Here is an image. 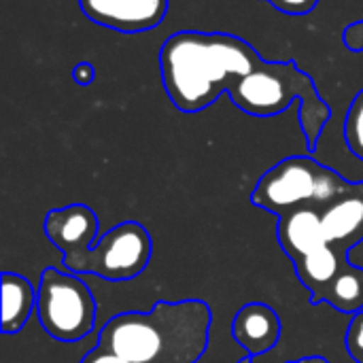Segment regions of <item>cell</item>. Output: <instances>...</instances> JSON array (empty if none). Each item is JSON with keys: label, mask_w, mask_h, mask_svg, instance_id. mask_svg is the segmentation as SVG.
<instances>
[{"label": "cell", "mask_w": 363, "mask_h": 363, "mask_svg": "<svg viewBox=\"0 0 363 363\" xmlns=\"http://www.w3.org/2000/svg\"><path fill=\"white\" fill-rule=\"evenodd\" d=\"M262 62L253 45L225 32L181 30L160 49L164 89L183 113L208 108Z\"/></svg>", "instance_id": "cell-1"}, {"label": "cell", "mask_w": 363, "mask_h": 363, "mask_svg": "<svg viewBox=\"0 0 363 363\" xmlns=\"http://www.w3.org/2000/svg\"><path fill=\"white\" fill-rule=\"evenodd\" d=\"M211 308L200 300L157 302L149 313L113 317L98 349L130 363H196L206 351Z\"/></svg>", "instance_id": "cell-2"}, {"label": "cell", "mask_w": 363, "mask_h": 363, "mask_svg": "<svg viewBox=\"0 0 363 363\" xmlns=\"http://www.w3.org/2000/svg\"><path fill=\"white\" fill-rule=\"evenodd\" d=\"M232 102L247 115L274 117L285 113L296 100L300 102V125L315 149L317 140L332 117L330 104L317 91L311 74L300 70L296 62H262L230 91Z\"/></svg>", "instance_id": "cell-3"}, {"label": "cell", "mask_w": 363, "mask_h": 363, "mask_svg": "<svg viewBox=\"0 0 363 363\" xmlns=\"http://www.w3.org/2000/svg\"><path fill=\"white\" fill-rule=\"evenodd\" d=\"M349 183L315 157L294 155L270 168L251 194V202L268 213L287 215L311 202L330 204L349 194Z\"/></svg>", "instance_id": "cell-4"}, {"label": "cell", "mask_w": 363, "mask_h": 363, "mask_svg": "<svg viewBox=\"0 0 363 363\" xmlns=\"http://www.w3.org/2000/svg\"><path fill=\"white\" fill-rule=\"evenodd\" d=\"M36 317L51 338L79 342L94 332L96 302L87 283L74 272L47 268L36 289Z\"/></svg>", "instance_id": "cell-5"}, {"label": "cell", "mask_w": 363, "mask_h": 363, "mask_svg": "<svg viewBox=\"0 0 363 363\" xmlns=\"http://www.w3.org/2000/svg\"><path fill=\"white\" fill-rule=\"evenodd\" d=\"M151 251L149 232L136 221H125L96 240L91 249L64 264L74 274H94L106 281H132L149 266Z\"/></svg>", "instance_id": "cell-6"}, {"label": "cell", "mask_w": 363, "mask_h": 363, "mask_svg": "<svg viewBox=\"0 0 363 363\" xmlns=\"http://www.w3.org/2000/svg\"><path fill=\"white\" fill-rule=\"evenodd\" d=\"M79 6L98 26L123 34H138L164 21L168 0H79Z\"/></svg>", "instance_id": "cell-7"}, {"label": "cell", "mask_w": 363, "mask_h": 363, "mask_svg": "<svg viewBox=\"0 0 363 363\" xmlns=\"http://www.w3.org/2000/svg\"><path fill=\"white\" fill-rule=\"evenodd\" d=\"M47 238L62 251L64 262L91 249L98 234V217L85 204H70L45 217Z\"/></svg>", "instance_id": "cell-8"}, {"label": "cell", "mask_w": 363, "mask_h": 363, "mask_svg": "<svg viewBox=\"0 0 363 363\" xmlns=\"http://www.w3.org/2000/svg\"><path fill=\"white\" fill-rule=\"evenodd\" d=\"M232 334L249 355L257 357L277 347L281 338V319L268 304L253 302L238 311Z\"/></svg>", "instance_id": "cell-9"}, {"label": "cell", "mask_w": 363, "mask_h": 363, "mask_svg": "<svg viewBox=\"0 0 363 363\" xmlns=\"http://www.w3.org/2000/svg\"><path fill=\"white\" fill-rule=\"evenodd\" d=\"M279 240L285 253L294 257V262L317 251L319 247H325L328 240L321 225V213L317 208L302 206L283 215L279 225Z\"/></svg>", "instance_id": "cell-10"}, {"label": "cell", "mask_w": 363, "mask_h": 363, "mask_svg": "<svg viewBox=\"0 0 363 363\" xmlns=\"http://www.w3.org/2000/svg\"><path fill=\"white\" fill-rule=\"evenodd\" d=\"M36 306V294L21 274H2V334H17L23 330Z\"/></svg>", "instance_id": "cell-11"}, {"label": "cell", "mask_w": 363, "mask_h": 363, "mask_svg": "<svg viewBox=\"0 0 363 363\" xmlns=\"http://www.w3.org/2000/svg\"><path fill=\"white\" fill-rule=\"evenodd\" d=\"M321 225L328 245L347 242L363 228V198L359 194H347L332 202L321 213Z\"/></svg>", "instance_id": "cell-12"}, {"label": "cell", "mask_w": 363, "mask_h": 363, "mask_svg": "<svg viewBox=\"0 0 363 363\" xmlns=\"http://www.w3.org/2000/svg\"><path fill=\"white\" fill-rule=\"evenodd\" d=\"M296 268H298L302 283L313 291V298H315L319 294V289H323V294H325V287H330L336 281V277L340 274V259H338L336 251L332 249V245H325V247H319L317 251L304 255L302 259H296ZM321 296H319V300H321Z\"/></svg>", "instance_id": "cell-13"}, {"label": "cell", "mask_w": 363, "mask_h": 363, "mask_svg": "<svg viewBox=\"0 0 363 363\" xmlns=\"http://www.w3.org/2000/svg\"><path fill=\"white\" fill-rule=\"evenodd\" d=\"M332 306L342 313H362L363 311V272H340L330 285V291L323 294Z\"/></svg>", "instance_id": "cell-14"}, {"label": "cell", "mask_w": 363, "mask_h": 363, "mask_svg": "<svg viewBox=\"0 0 363 363\" xmlns=\"http://www.w3.org/2000/svg\"><path fill=\"white\" fill-rule=\"evenodd\" d=\"M345 140L349 151L363 162V89L353 98L345 119Z\"/></svg>", "instance_id": "cell-15"}, {"label": "cell", "mask_w": 363, "mask_h": 363, "mask_svg": "<svg viewBox=\"0 0 363 363\" xmlns=\"http://www.w3.org/2000/svg\"><path fill=\"white\" fill-rule=\"evenodd\" d=\"M347 345H349V351L353 353V357L363 362V311L355 315V319L349 328Z\"/></svg>", "instance_id": "cell-16"}, {"label": "cell", "mask_w": 363, "mask_h": 363, "mask_svg": "<svg viewBox=\"0 0 363 363\" xmlns=\"http://www.w3.org/2000/svg\"><path fill=\"white\" fill-rule=\"evenodd\" d=\"M277 11H281V13H287V15H306V13H311L317 4H319V0H268Z\"/></svg>", "instance_id": "cell-17"}, {"label": "cell", "mask_w": 363, "mask_h": 363, "mask_svg": "<svg viewBox=\"0 0 363 363\" xmlns=\"http://www.w3.org/2000/svg\"><path fill=\"white\" fill-rule=\"evenodd\" d=\"M342 40L347 45L349 51L353 53H362L363 51V19L359 21H353L345 28V34H342Z\"/></svg>", "instance_id": "cell-18"}, {"label": "cell", "mask_w": 363, "mask_h": 363, "mask_svg": "<svg viewBox=\"0 0 363 363\" xmlns=\"http://www.w3.org/2000/svg\"><path fill=\"white\" fill-rule=\"evenodd\" d=\"M72 79H74L77 85L87 87V85H91L94 79H96V70H94V66H91L89 62H79V64L72 68Z\"/></svg>", "instance_id": "cell-19"}, {"label": "cell", "mask_w": 363, "mask_h": 363, "mask_svg": "<svg viewBox=\"0 0 363 363\" xmlns=\"http://www.w3.org/2000/svg\"><path fill=\"white\" fill-rule=\"evenodd\" d=\"M81 363H130L125 362L123 357L115 355V353H108V351H102V349H94L89 355H85V359Z\"/></svg>", "instance_id": "cell-20"}, {"label": "cell", "mask_w": 363, "mask_h": 363, "mask_svg": "<svg viewBox=\"0 0 363 363\" xmlns=\"http://www.w3.org/2000/svg\"><path fill=\"white\" fill-rule=\"evenodd\" d=\"M347 264H349L351 268L362 270L363 272V238L347 249Z\"/></svg>", "instance_id": "cell-21"}, {"label": "cell", "mask_w": 363, "mask_h": 363, "mask_svg": "<svg viewBox=\"0 0 363 363\" xmlns=\"http://www.w3.org/2000/svg\"><path fill=\"white\" fill-rule=\"evenodd\" d=\"M362 189H363V185H362ZM362 198H363V194H362Z\"/></svg>", "instance_id": "cell-22"}, {"label": "cell", "mask_w": 363, "mask_h": 363, "mask_svg": "<svg viewBox=\"0 0 363 363\" xmlns=\"http://www.w3.org/2000/svg\"><path fill=\"white\" fill-rule=\"evenodd\" d=\"M240 363H249V362H240Z\"/></svg>", "instance_id": "cell-23"}]
</instances>
